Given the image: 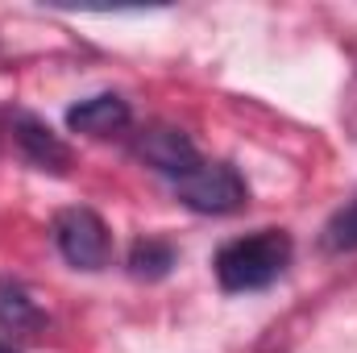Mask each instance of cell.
<instances>
[{"instance_id": "obj_1", "label": "cell", "mask_w": 357, "mask_h": 353, "mask_svg": "<svg viewBox=\"0 0 357 353\" xmlns=\"http://www.w3.org/2000/svg\"><path fill=\"white\" fill-rule=\"evenodd\" d=\"M291 233L282 229H258L250 237H237L229 246L216 250L212 270L220 291L241 295V291H266L270 283L282 278V270L291 266Z\"/></svg>"}, {"instance_id": "obj_2", "label": "cell", "mask_w": 357, "mask_h": 353, "mask_svg": "<svg viewBox=\"0 0 357 353\" xmlns=\"http://www.w3.org/2000/svg\"><path fill=\"white\" fill-rule=\"evenodd\" d=\"M175 195L191 212H204V216H229V212H241L250 204V187H245V179L237 175V167L208 163V158L187 179H178Z\"/></svg>"}, {"instance_id": "obj_3", "label": "cell", "mask_w": 357, "mask_h": 353, "mask_svg": "<svg viewBox=\"0 0 357 353\" xmlns=\"http://www.w3.org/2000/svg\"><path fill=\"white\" fill-rule=\"evenodd\" d=\"M54 246L75 270H104L112 258V237H108V225L100 220V212L91 208H63L54 216Z\"/></svg>"}, {"instance_id": "obj_4", "label": "cell", "mask_w": 357, "mask_h": 353, "mask_svg": "<svg viewBox=\"0 0 357 353\" xmlns=\"http://www.w3.org/2000/svg\"><path fill=\"white\" fill-rule=\"evenodd\" d=\"M133 154H137L150 171L167 175L171 183L187 179L199 163H204V154L195 150V142H191L183 129H175V125H146V129L137 133V142H133Z\"/></svg>"}, {"instance_id": "obj_5", "label": "cell", "mask_w": 357, "mask_h": 353, "mask_svg": "<svg viewBox=\"0 0 357 353\" xmlns=\"http://www.w3.org/2000/svg\"><path fill=\"white\" fill-rule=\"evenodd\" d=\"M13 137H17V146H21V154H25V163H29L33 171L67 175V167H71V146H67L42 117L17 108V112H13Z\"/></svg>"}, {"instance_id": "obj_6", "label": "cell", "mask_w": 357, "mask_h": 353, "mask_svg": "<svg viewBox=\"0 0 357 353\" xmlns=\"http://www.w3.org/2000/svg\"><path fill=\"white\" fill-rule=\"evenodd\" d=\"M129 117H133L129 100H121L116 91H100V96H88L67 108V129L84 133V137H112V133L129 129Z\"/></svg>"}, {"instance_id": "obj_7", "label": "cell", "mask_w": 357, "mask_h": 353, "mask_svg": "<svg viewBox=\"0 0 357 353\" xmlns=\"http://www.w3.org/2000/svg\"><path fill=\"white\" fill-rule=\"evenodd\" d=\"M0 324L17 337H33V333L46 329V312L38 308V299L21 283L0 278Z\"/></svg>"}, {"instance_id": "obj_8", "label": "cell", "mask_w": 357, "mask_h": 353, "mask_svg": "<svg viewBox=\"0 0 357 353\" xmlns=\"http://www.w3.org/2000/svg\"><path fill=\"white\" fill-rule=\"evenodd\" d=\"M178 262V250L167 237H137L129 246V274L133 278H146V283H158L167 278Z\"/></svg>"}, {"instance_id": "obj_9", "label": "cell", "mask_w": 357, "mask_h": 353, "mask_svg": "<svg viewBox=\"0 0 357 353\" xmlns=\"http://www.w3.org/2000/svg\"><path fill=\"white\" fill-rule=\"evenodd\" d=\"M320 250H328V254H354L357 250V200H349L341 212L328 216V225L320 233Z\"/></svg>"}, {"instance_id": "obj_10", "label": "cell", "mask_w": 357, "mask_h": 353, "mask_svg": "<svg viewBox=\"0 0 357 353\" xmlns=\"http://www.w3.org/2000/svg\"><path fill=\"white\" fill-rule=\"evenodd\" d=\"M0 353H13V350H8V345H4V350H0Z\"/></svg>"}, {"instance_id": "obj_11", "label": "cell", "mask_w": 357, "mask_h": 353, "mask_svg": "<svg viewBox=\"0 0 357 353\" xmlns=\"http://www.w3.org/2000/svg\"><path fill=\"white\" fill-rule=\"evenodd\" d=\"M0 350H4V345H0Z\"/></svg>"}]
</instances>
